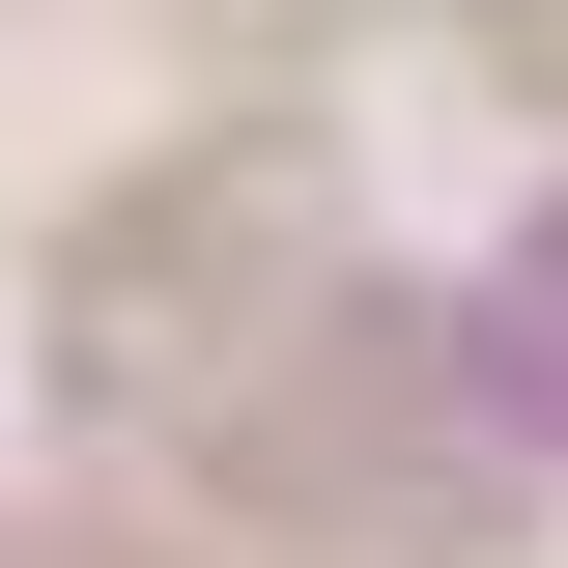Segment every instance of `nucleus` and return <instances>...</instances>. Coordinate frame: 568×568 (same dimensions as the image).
I'll return each instance as SVG.
<instances>
[{"instance_id": "7ed1b4c3", "label": "nucleus", "mask_w": 568, "mask_h": 568, "mask_svg": "<svg viewBox=\"0 0 568 568\" xmlns=\"http://www.w3.org/2000/svg\"><path fill=\"white\" fill-rule=\"evenodd\" d=\"M484 29H511V58H540V85H568V0H484Z\"/></svg>"}, {"instance_id": "f03ea898", "label": "nucleus", "mask_w": 568, "mask_h": 568, "mask_svg": "<svg viewBox=\"0 0 568 568\" xmlns=\"http://www.w3.org/2000/svg\"><path fill=\"white\" fill-rule=\"evenodd\" d=\"M256 484L313 511V540H511V455L455 426V369L398 342V313H313L256 398Z\"/></svg>"}, {"instance_id": "f257e3e1", "label": "nucleus", "mask_w": 568, "mask_h": 568, "mask_svg": "<svg viewBox=\"0 0 568 568\" xmlns=\"http://www.w3.org/2000/svg\"><path fill=\"white\" fill-rule=\"evenodd\" d=\"M284 256H313V142H284V114H227V142H171V171H142V200L58 256V369H85V398H171V369H200Z\"/></svg>"}]
</instances>
